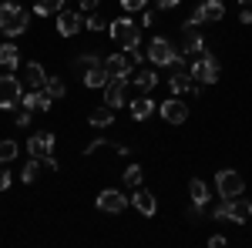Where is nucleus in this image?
Here are the masks:
<instances>
[{
  "mask_svg": "<svg viewBox=\"0 0 252 248\" xmlns=\"http://www.w3.org/2000/svg\"><path fill=\"white\" fill-rule=\"evenodd\" d=\"M27 30V10L20 7L17 0H7V3H0V34H7V37H17Z\"/></svg>",
  "mask_w": 252,
  "mask_h": 248,
  "instance_id": "f257e3e1",
  "label": "nucleus"
},
{
  "mask_svg": "<svg viewBox=\"0 0 252 248\" xmlns=\"http://www.w3.org/2000/svg\"><path fill=\"white\" fill-rule=\"evenodd\" d=\"M108 34H111V40H115L121 51H128V47H138L141 44V27H138L135 20L128 17H118L108 24Z\"/></svg>",
  "mask_w": 252,
  "mask_h": 248,
  "instance_id": "f03ea898",
  "label": "nucleus"
},
{
  "mask_svg": "<svg viewBox=\"0 0 252 248\" xmlns=\"http://www.w3.org/2000/svg\"><path fill=\"white\" fill-rule=\"evenodd\" d=\"M189 71H192V77L198 84H215L219 81V57H215L212 51H202V54H195Z\"/></svg>",
  "mask_w": 252,
  "mask_h": 248,
  "instance_id": "7ed1b4c3",
  "label": "nucleus"
},
{
  "mask_svg": "<svg viewBox=\"0 0 252 248\" xmlns=\"http://www.w3.org/2000/svg\"><path fill=\"white\" fill-rule=\"evenodd\" d=\"M215 191H219V198H239L246 191V178L232 168H222V171H215Z\"/></svg>",
  "mask_w": 252,
  "mask_h": 248,
  "instance_id": "20e7f679",
  "label": "nucleus"
},
{
  "mask_svg": "<svg viewBox=\"0 0 252 248\" xmlns=\"http://www.w3.org/2000/svg\"><path fill=\"white\" fill-rule=\"evenodd\" d=\"M24 81H17L14 74H0V108L3 111H17L20 97H24Z\"/></svg>",
  "mask_w": 252,
  "mask_h": 248,
  "instance_id": "39448f33",
  "label": "nucleus"
},
{
  "mask_svg": "<svg viewBox=\"0 0 252 248\" xmlns=\"http://www.w3.org/2000/svg\"><path fill=\"white\" fill-rule=\"evenodd\" d=\"M128 205H131V198H125L118 188H104L97 194V208L104 211V215H121Z\"/></svg>",
  "mask_w": 252,
  "mask_h": 248,
  "instance_id": "423d86ee",
  "label": "nucleus"
},
{
  "mask_svg": "<svg viewBox=\"0 0 252 248\" xmlns=\"http://www.w3.org/2000/svg\"><path fill=\"white\" fill-rule=\"evenodd\" d=\"M125 87H128V77H121V74H111L108 77V84H104V104L108 108H125Z\"/></svg>",
  "mask_w": 252,
  "mask_h": 248,
  "instance_id": "0eeeda50",
  "label": "nucleus"
},
{
  "mask_svg": "<svg viewBox=\"0 0 252 248\" xmlns=\"http://www.w3.org/2000/svg\"><path fill=\"white\" fill-rule=\"evenodd\" d=\"M172 57H175L172 40L168 37H152V44H148V60H152L155 67H168Z\"/></svg>",
  "mask_w": 252,
  "mask_h": 248,
  "instance_id": "6e6552de",
  "label": "nucleus"
},
{
  "mask_svg": "<svg viewBox=\"0 0 252 248\" xmlns=\"http://www.w3.org/2000/svg\"><path fill=\"white\" fill-rule=\"evenodd\" d=\"M168 87H172V94H198V81L192 77V71H189V67L172 71V77H168Z\"/></svg>",
  "mask_w": 252,
  "mask_h": 248,
  "instance_id": "1a4fd4ad",
  "label": "nucleus"
},
{
  "mask_svg": "<svg viewBox=\"0 0 252 248\" xmlns=\"http://www.w3.org/2000/svg\"><path fill=\"white\" fill-rule=\"evenodd\" d=\"M51 151H54V134L51 131L31 134V141H27V154H31V158H47Z\"/></svg>",
  "mask_w": 252,
  "mask_h": 248,
  "instance_id": "9d476101",
  "label": "nucleus"
},
{
  "mask_svg": "<svg viewBox=\"0 0 252 248\" xmlns=\"http://www.w3.org/2000/svg\"><path fill=\"white\" fill-rule=\"evenodd\" d=\"M202 51H205V37L198 34V27H182V54L195 57Z\"/></svg>",
  "mask_w": 252,
  "mask_h": 248,
  "instance_id": "9b49d317",
  "label": "nucleus"
},
{
  "mask_svg": "<svg viewBox=\"0 0 252 248\" xmlns=\"http://www.w3.org/2000/svg\"><path fill=\"white\" fill-rule=\"evenodd\" d=\"M158 111H161V117H165L168 124H185V117H189V108H185L178 97H168Z\"/></svg>",
  "mask_w": 252,
  "mask_h": 248,
  "instance_id": "f8f14e48",
  "label": "nucleus"
},
{
  "mask_svg": "<svg viewBox=\"0 0 252 248\" xmlns=\"http://www.w3.org/2000/svg\"><path fill=\"white\" fill-rule=\"evenodd\" d=\"M81 27H84V20H81L78 10H67V7H64V10L58 14V30L64 34V37H74Z\"/></svg>",
  "mask_w": 252,
  "mask_h": 248,
  "instance_id": "ddd939ff",
  "label": "nucleus"
},
{
  "mask_svg": "<svg viewBox=\"0 0 252 248\" xmlns=\"http://www.w3.org/2000/svg\"><path fill=\"white\" fill-rule=\"evenodd\" d=\"M131 205H135L138 215H145V218H152L158 211V198L152 194V191H145V188H138L135 194H131Z\"/></svg>",
  "mask_w": 252,
  "mask_h": 248,
  "instance_id": "4468645a",
  "label": "nucleus"
},
{
  "mask_svg": "<svg viewBox=\"0 0 252 248\" xmlns=\"http://www.w3.org/2000/svg\"><path fill=\"white\" fill-rule=\"evenodd\" d=\"M104 67H108V74H121V77H131V71H135L125 51H118V54H108V57H104Z\"/></svg>",
  "mask_w": 252,
  "mask_h": 248,
  "instance_id": "2eb2a0df",
  "label": "nucleus"
},
{
  "mask_svg": "<svg viewBox=\"0 0 252 248\" xmlns=\"http://www.w3.org/2000/svg\"><path fill=\"white\" fill-rule=\"evenodd\" d=\"M24 84H27V87H34V91H40V87L47 84V71H44V64L31 60V64L24 67Z\"/></svg>",
  "mask_w": 252,
  "mask_h": 248,
  "instance_id": "dca6fc26",
  "label": "nucleus"
},
{
  "mask_svg": "<svg viewBox=\"0 0 252 248\" xmlns=\"http://www.w3.org/2000/svg\"><path fill=\"white\" fill-rule=\"evenodd\" d=\"M225 201H229V221H239V225H242V221L252 218V205L242 194H239V198H225Z\"/></svg>",
  "mask_w": 252,
  "mask_h": 248,
  "instance_id": "f3484780",
  "label": "nucleus"
},
{
  "mask_svg": "<svg viewBox=\"0 0 252 248\" xmlns=\"http://www.w3.org/2000/svg\"><path fill=\"white\" fill-rule=\"evenodd\" d=\"M108 67H104V60L101 64H94V67H88L84 74H81V81H84V87H104L108 84Z\"/></svg>",
  "mask_w": 252,
  "mask_h": 248,
  "instance_id": "a211bd4d",
  "label": "nucleus"
},
{
  "mask_svg": "<svg viewBox=\"0 0 252 248\" xmlns=\"http://www.w3.org/2000/svg\"><path fill=\"white\" fill-rule=\"evenodd\" d=\"M152 111H155V101L148 94H138L135 101H131V117L135 121H145V117H152Z\"/></svg>",
  "mask_w": 252,
  "mask_h": 248,
  "instance_id": "6ab92c4d",
  "label": "nucleus"
},
{
  "mask_svg": "<svg viewBox=\"0 0 252 248\" xmlns=\"http://www.w3.org/2000/svg\"><path fill=\"white\" fill-rule=\"evenodd\" d=\"M88 121H91L94 128H111V124H115V108L101 104V108H94V111L88 114Z\"/></svg>",
  "mask_w": 252,
  "mask_h": 248,
  "instance_id": "aec40b11",
  "label": "nucleus"
},
{
  "mask_svg": "<svg viewBox=\"0 0 252 248\" xmlns=\"http://www.w3.org/2000/svg\"><path fill=\"white\" fill-rule=\"evenodd\" d=\"M189 194H192V205H198V208L209 205V185H205L202 178H192V181H189Z\"/></svg>",
  "mask_w": 252,
  "mask_h": 248,
  "instance_id": "412c9836",
  "label": "nucleus"
},
{
  "mask_svg": "<svg viewBox=\"0 0 252 248\" xmlns=\"http://www.w3.org/2000/svg\"><path fill=\"white\" fill-rule=\"evenodd\" d=\"M155 84H158V74L152 71V67H141L135 74V87L141 91V94H148V91H155Z\"/></svg>",
  "mask_w": 252,
  "mask_h": 248,
  "instance_id": "4be33fe9",
  "label": "nucleus"
},
{
  "mask_svg": "<svg viewBox=\"0 0 252 248\" xmlns=\"http://www.w3.org/2000/svg\"><path fill=\"white\" fill-rule=\"evenodd\" d=\"M0 67H7V71L20 67V51L14 44H0Z\"/></svg>",
  "mask_w": 252,
  "mask_h": 248,
  "instance_id": "5701e85b",
  "label": "nucleus"
},
{
  "mask_svg": "<svg viewBox=\"0 0 252 248\" xmlns=\"http://www.w3.org/2000/svg\"><path fill=\"white\" fill-rule=\"evenodd\" d=\"M34 10H37V17H51V14H61L64 10V0H37Z\"/></svg>",
  "mask_w": 252,
  "mask_h": 248,
  "instance_id": "b1692460",
  "label": "nucleus"
},
{
  "mask_svg": "<svg viewBox=\"0 0 252 248\" xmlns=\"http://www.w3.org/2000/svg\"><path fill=\"white\" fill-rule=\"evenodd\" d=\"M202 10H205V20H222L225 17V3H222V0H202Z\"/></svg>",
  "mask_w": 252,
  "mask_h": 248,
  "instance_id": "393cba45",
  "label": "nucleus"
},
{
  "mask_svg": "<svg viewBox=\"0 0 252 248\" xmlns=\"http://www.w3.org/2000/svg\"><path fill=\"white\" fill-rule=\"evenodd\" d=\"M40 168H44V161H40V158H31V161L20 168V181H27V185H31V181L40 174Z\"/></svg>",
  "mask_w": 252,
  "mask_h": 248,
  "instance_id": "a878e982",
  "label": "nucleus"
},
{
  "mask_svg": "<svg viewBox=\"0 0 252 248\" xmlns=\"http://www.w3.org/2000/svg\"><path fill=\"white\" fill-rule=\"evenodd\" d=\"M44 91L54 97V101H61V97L67 94V84L61 81V77H47V84H44Z\"/></svg>",
  "mask_w": 252,
  "mask_h": 248,
  "instance_id": "bb28decb",
  "label": "nucleus"
},
{
  "mask_svg": "<svg viewBox=\"0 0 252 248\" xmlns=\"http://www.w3.org/2000/svg\"><path fill=\"white\" fill-rule=\"evenodd\" d=\"M17 141H10V138H7V141H0V165H10V161H14V158H17Z\"/></svg>",
  "mask_w": 252,
  "mask_h": 248,
  "instance_id": "cd10ccee",
  "label": "nucleus"
},
{
  "mask_svg": "<svg viewBox=\"0 0 252 248\" xmlns=\"http://www.w3.org/2000/svg\"><path fill=\"white\" fill-rule=\"evenodd\" d=\"M101 60H104V57H97V54H81V57L74 60V71H78V74H84L88 67H94V64H101Z\"/></svg>",
  "mask_w": 252,
  "mask_h": 248,
  "instance_id": "c85d7f7f",
  "label": "nucleus"
},
{
  "mask_svg": "<svg viewBox=\"0 0 252 248\" xmlns=\"http://www.w3.org/2000/svg\"><path fill=\"white\" fill-rule=\"evenodd\" d=\"M84 27L88 30H108V20H104V14H88V20H84Z\"/></svg>",
  "mask_w": 252,
  "mask_h": 248,
  "instance_id": "c756f323",
  "label": "nucleus"
},
{
  "mask_svg": "<svg viewBox=\"0 0 252 248\" xmlns=\"http://www.w3.org/2000/svg\"><path fill=\"white\" fill-rule=\"evenodd\" d=\"M141 178H145V171H141V165H128V168H125V181H128V185H141Z\"/></svg>",
  "mask_w": 252,
  "mask_h": 248,
  "instance_id": "7c9ffc66",
  "label": "nucleus"
},
{
  "mask_svg": "<svg viewBox=\"0 0 252 248\" xmlns=\"http://www.w3.org/2000/svg\"><path fill=\"white\" fill-rule=\"evenodd\" d=\"M202 24H205V10H202V3H198L192 14H189V20H185L182 27H202Z\"/></svg>",
  "mask_w": 252,
  "mask_h": 248,
  "instance_id": "2f4dec72",
  "label": "nucleus"
},
{
  "mask_svg": "<svg viewBox=\"0 0 252 248\" xmlns=\"http://www.w3.org/2000/svg\"><path fill=\"white\" fill-rule=\"evenodd\" d=\"M31 117H34V111H31V108H17L14 124H17V128H27V124H31Z\"/></svg>",
  "mask_w": 252,
  "mask_h": 248,
  "instance_id": "473e14b6",
  "label": "nucleus"
},
{
  "mask_svg": "<svg viewBox=\"0 0 252 248\" xmlns=\"http://www.w3.org/2000/svg\"><path fill=\"white\" fill-rule=\"evenodd\" d=\"M212 218H215V221H225V218H229V201H225V198H222V205H215Z\"/></svg>",
  "mask_w": 252,
  "mask_h": 248,
  "instance_id": "72a5a7b5",
  "label": "nucleus"
},
{
  "mask_svg": "<svg viewBox=\"0 0 252 248\" xmlns=\"http://www.w3.org/2000/svg\"><path fill=\"white\" fill-rule=\"evenodd\" d=\"M121 7L131 10V14H141V10H145V0H121Z\"/></svg>",
  "mask_w": 252,
  "mask_h": 248,
  "instance_id": "f704fd0d",
  "label": "nucleus"
},
{
  "mask_svg": "<svg viewBox=\"0 0 252 248\" xmlns=\"http://www.w3.org/2000/svg\"><path fill=\"white\" fill-rule=\"evenodd\" d=\"M104 144H108V141H104V138H94V141H91V144H88V148H84V154H94L97 148H104Z\"/></svg>",
  "mask_w": 252,
  "mask_h": 248,
  "instance_id": "c9c22d12",
  "label": "nucleus"
},
{
  "mask_svg": "<svg viewBox=\"0 0 252 248\" xmlns=\"http://www.w3.org/2000/svg\"><path fill=\"white\" fill-rule=\"evenodd\" d=\"M81 3V10H88V14H94L97 10V3H101V0H78Z\"/></svg>",
  "mask_w": 252,
  "mask_h": 248,
  "instance_id": "e433bc0d",
  "label": "nucleus"
},
{
  "mask_svg": "<svg viewBox=\"0 0 252 248\" xmlns=\"http://www.w3.org/2000/svg\"><path fill=\"white\" fill-rule=\"evenodd\" d=\"M155 3H158V10H175L182 0H155Z\"/></svg>",
  "mask_w": 252,
  "mask_h": 248,
  "instance_id": "4c0bfd02",
  "label": "nucleus"
},
{
  "mask_svg": "<svg viewBox=\"0 0 252 248\" xmlns=\"http://www.w3.org/2000/svg\"><path fill=\"white\" fill-rule=\"evenodd\" d=\"M40 161H44V168H47V171H58V161H54V154H47V158H40Z\"/></svg>",
  "mask_w": 252,
  "mask_h": 248,
  "instance_id": "58836bf2",
  "label": "nucleus"
},
{
  "mask_svg": "<svg viewBox=\"0 0 252 248\" xmlns=\"http://www.w3.org/2000/svg\"><path fill=\"white\" fill-rule=\"evenodd\" d=\"M141 24L152 27V24H155V14H152V10H141Z\"/></svg>",
  "mask_w": 252,
  "mask_h": 248,
  "instance_id": "ea45409f",
  "label": "nucleus"
},
{
  "mask_svg": "<svg viewBox=\"0 0 252 248\" xmlns=\"http://www.w3.org/2000/svg\"><path fill=\"white\" fill-rule=\"evenodd\" d=\"M10 188V171H0V191Z\"/></svg>",
  "mask_w": 252,
  "mask_h": 248,
  "instance_id": "a19ab883",
  "label": "nucleus"
},
{
  "mask_svg": "<svg viewBox=\"0 0 252 248\" xmlns=\"http://www.w3.org/2000/svg\"><path fill=\"white\" fill-rule=\"evenodd\" d=\"M209 245H212V248H222V245H225V235H212V238H209Z\"/></svg>",
  "mask_w": 252,
  "mask_h": 248,
  "instance_id": "79ce46f5",
  "label": "nucleus"
},
{
  "mask_svg": "<svg viewBox=\"0 0 252 248\" xmlns=\"http://www.w3.org/2000/svg\"><path fill=\"white\" fill-rule=\"evenodd\" d=\"M239 20L242 24H252V10H239Z\"/></svg>",
  "mask_w": 252,
  "mask_h": 248,
  "instance_id": "37998d69",
  "label": "nucleus"
},
{
  "mask_svg": "<svg viewBox=\"0 0 252 248\" xmlns=\"http://www.w3.org/2000/svg\"><path fill=\"white\" fill-rule=\"evenodd\" d=\"M239 3H242V7H249V3H252V0H239Z\"/></svg>",
  "mask_w": 252,
  "mask_h": 248,
  "instance_id": "c03bdc74",
  "label": "nucleus"
}]
</instances>
